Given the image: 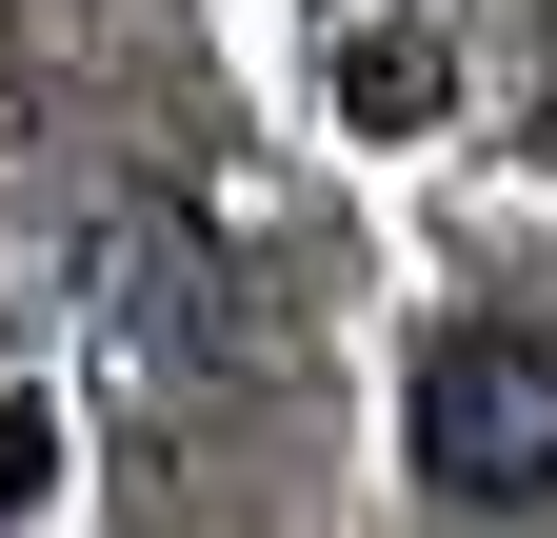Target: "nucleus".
I'll list each match as a JSON object with an SVG mask.
<instances>
[{"mask_svg": "<svg viewBox=\"0 0 557 538\" xmlns=\"http://www.w3.org/2000/svg\"><path fill=\"white\" fill-rule=\"evenodd\" d=\"M418 479L438 499H557V340L537 319L418 340Z\"/></svg>", "mask_w": 557, "mask_h": 538, "instance_id": "1", "label": "nucleus"}]
</instances>
